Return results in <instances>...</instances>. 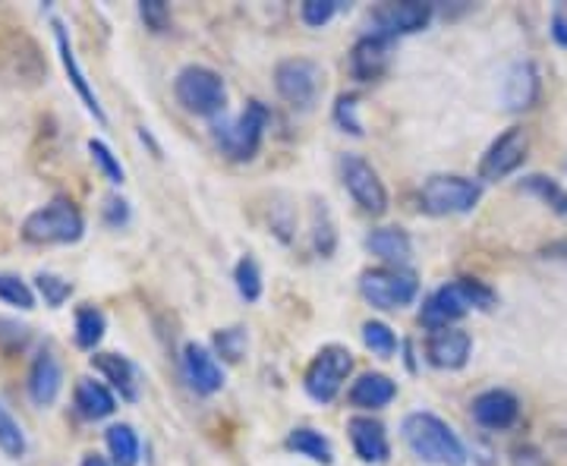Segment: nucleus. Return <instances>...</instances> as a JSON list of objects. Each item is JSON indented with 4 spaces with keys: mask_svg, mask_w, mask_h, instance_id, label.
Wrapping results in <instances>:
<instances>
[{
    "mask_svg": "<svg viewBox=\"0 0 567 466\" xmlns=\"http://www.w3.org/2000/svg\"><path fill=\"white\" fill-rule=\"evenodd\" d=\"M498 306V293L480 278H457L451 284L439 287L435 293L425 297L423 309H420V322L429 331H442V328H454L466 312H488Z\"/></svg>",
    "mask_w": 567,
    "mask_h": 466,
    "instance_id": "nucleus-1",
    "label": "nucleus"
},
{
    "mask_svg": "<svg viewBox=\"0 0 567 466\" xmlns=\"http://www.w3.org/2000/svg\"><path fill=\"white\" fill-rule=\"evenodd\" d=\"M404 445L413 451V457H420L423 464L432 466H466V445L461 435L447 426L442 416L435 413H410L401 423Z\"/></svg>",
    "mask_w": 567,
    "mask_h": 466,
    "instance_id": "nucleus-2",
    "label": "nucleus"
},
{
    "mask_svg": "<svg viewBox=\"0 0 567 466\" xmlns=\"http://www.w3.org/2000/svg\"><path fill=\"white\" fill-rule=\"evenodd\" d=\"M85 234V218L70 199H51L48 205L35 208L22 221V240L32 246H70L80 244Z\"/></svg>",
    "mask_w": 567,
    "mask_h": 466,
    "instance_id": "nucleus-3",
    "label": "nucleus"
},
{
    "mask_svg": "<svg viewBox=\"0 0 567 466\" xmlns=\"http://www.w3.org/2000/svg\"><path fill=\"white\" fill-rule=\"evenodd\" d=\"M483 199V183L461 174H435L420 186V208L432 218L470 215Z\"/></svg>",
    "mask_w": 567,
    "mask_h": 466,
    "instance_id": "nucleus-4",
    "label": "nucleus"
},
{
    "mask_svg": "<svg viewBox=\"0 0 567 466\" xmlns=\"http://www.w3.org/2000/svg\"><path fill=\"white\" fill-rule=\"evenodd\" d=\"M174 95L186 114L196 117H215L221 114L224 102H227V85H224L221 73H215L212 66L203 63H189L183 66L174 80Z\"/></svg>",
    "mask_w": 567,
    "mask_h": 466,
    "instance_id": "nucleus-5",
    "label": "nucleus"
},
{
    "mask_svg": "<svg viewBox=\"0 0 567 466\" xmlns=\"http://www.w3.org/2000/svg\"><path fill=\"white\" fill-rule=\"evenodd\" d=\"M268 121H271L268 107L262 102H249L234 121L215 126V143L221 145L230 162H252L262 145Z\"/></svg>",
    "mask_w": 567,
    "mask_h": 466,
    "instance_id": "nucleus-6",
    "label": "nucleus"
},
{
    "mask_svg": "<svg viewBox=\"0 0 567 466\" xmlns=\"http://www.w3.org/2000/svg\"><path fill=\"white\" fill-rule=\"evenodd\" d=\"M360 297L382 312H398L420 297V281L406 268H391V265L365 268L360 275Z\"/></svg>",
    "mask_w": 567,
    "mask_h": 466,
    "instance_id": "nucleus-7",
    "label": "nucleus"
},
{
    "mask_svg": "<svg viewBox=\"0 0 567 466\" xmlns=\"http://www.w3.org/2000/svg\"><path fill=\"white\" fill-rule=\"evenodd\" d=\"M353 372V353L341 344L322 346L306 369L303 387L316 404H331Z\"/></svg>",
    "mask_w": 567,
    "mask_h": 466,
    "instance_id": "nucleus-8",
    "label": "nucleus"
},
{
    "mask_svg": "<svg viewBox=\"0 0 567 466\" xmlns=\"http://www.w3.org/2000/svg\"><path fill=\"white\" fill-rule=\"evenodd\" d=\"M275 89L297 111H309L322 92V66L312 58H287L275 66Z\"/></svg>",
    "mask_w": 567,
    "mask_h": 466,
    "instance_id": "nucleus-9",
    "label": "nucleus"
},
{
    "mask_svg": "<svg viewBox=\"0 0 567 466\" xmlns=\"http://www.w3.org/2000/svg\"><path fill=\"white\" fill-rule=\"evenodd\" d=\"M341 180H344L350 199L363 208L365 215L382 218L388 211V189L379 170L360 155H344L341 158Z\"/></svg>",
    "mask_w": 567,
    "mask_h": 466,
    "instance_id": "nucleus-10",
    "label": "nucleus"
},
{
    "mask_svg": "<svg viewBox=\"0 0 567 466\" xmlns=\"http://www.w3.org/2000/svg\"><path fill=\"white\" fill-rule=\"evenodd\" d=\"M529 133L524 126H511L495 143L488 145L483 162H480V180L498 183L511 177L520 164L527 162Z\"/></svg>",
    "mask_w": 567,
    "mask_h": 466,
    "instance_id": "nucleus-11",
    "label": "nucleus"
},
{
    "mask_svg": "<svg viewBox=\"0 0 567 466\" xmlns=\"http://www.w3.org/2000/svg\"><path fill=\"white\" fill-rule=\"evenodd\" d=\"M54 41H58V54H61L63 73H66V80L73 85V92L80 95V102L85 104V111L104 126V123H107V114H104L102 102H99L92 82H89L85 70H82L80 58H76V51H73V41H70V32H66V25H63L61 20H54Z\"/></svg>",
    "mask_w": 567,
    "mask_h": 466,
    "instance_id": "nucleus-12",
    "label": "nucleus"
},
{
    "mask_svg": "<svg viewBox=\"0 0 567 466\" xmlns=\"http://www.w3.org/2000/svg\"><path fill=\"white\" fill-rule=\"evenodd\" d=\"M432 13H435L432 3H385L372 13V25H375V35L398 39V35L423 32Z\"/></svg>",
    "mask_w": 567,
    "mask_h": 466,
    "instance_id": "nucleus-13",
    "label": "nucleus"
},
{
    "mask_svg": "<svg viewBox=\"0 0 567 466\" xmlns=\"http://www.w3.org/2000/svg\"><path fill=\"white\" fill-rule=\"evenodd\" d=\"M473 353V338L466 334L464 328H442L432 331L425 341V363L442 369V372H457L470 363Z\"/></svg>",
    "mask_w": 567,
    "mask_h": 466,
    "instance_id": "nucleus-14",
    "label": "nucleus"
},
{
    "mask_svg": "<svg viewBox=\"0 0 567 466\" xmlns=\"http://www.w3.org/2000/svg\"><path fill=\"white\" fill-rule=\"evenodd\" d=\"M183 372H186V382L196 394L212 397L224 387V369L215 360V353L203 344H186L183 346Z\"/></svg>",
    "mask_w": 567,
    "mask_h": 466,
    "instance_id": "nucleus-15",
    "label": "nucleus"
},
{
    "mask_svg": "<svg viewBox=\"0 0 567 466\" xmlns=\"http://www.w3.org/2000/svg\"><path fill=\"white\" fill-rule=\"evenodd\" d=\"M473 420H476V426L492 428V432H505L517 423V416H520V401L505 391V387H488L483 391L476 401H473Z\"/></svg>",
    "mask_w": 567,
    "mask_h": 466,
    "instance_id": "nucleus-16",
    "label": "nucleus"
},
{
    "mask_svg": "<svg viewBox=\"0 0 567 466\" xmlns=\"http://www.w3.org/2000/svg\"><path fill=\"white\" fill-rule=\"evenodd\" d=\"M347 435H350L353 454L363 464H388L391 442H388V432L379 420H372V416H353V420H347Z\"/></svg>",
    "mask_w": 567,
    "mask_h": 466,
    "instance_id": "nucleus-17",
    "label": "nucleus"
},
{
    "mask_svg": "<svg viewBox=\"0 0 567 466\" xmlns=\"http://www.w3.org/2000/svg\"><path fill=\"white\" fill-rule=\"evenodd\" d=\"M388 66H391V39L369 32V35H363L353 44V51H350V73H353V80H379V76H385Z\"/></svg>",
    "mask_w": 567,
    "mask_h": 466,
    "instance_id": "nucleus-18",
    "label": "nucleus"
},
{
    "mask_svg": "<svg viewBox=\"0 0 567 466\" xmlns=\"http://www.w3.org/2000/svg\"><path fill=\"white\" fill-rule=\"evenodd\" d=\"M539 70L533 61H517L505 73L502 82V102L507 111H529L533 104L539 102Z\"/></svg>",
    "mask_w": 567,
    "mask_h": 466,
    "instance_id": "nucleus-19",
    "label": "nucleus"
},
{
    "mask_svg": "<svg viewBox=\"0 0 567 466\" xmlns=\"http://www.w3.org/2000/svg\"><path fill=\"white\" fill-rule=\"evenodd\" d=\"M29 397H32V404L35 406H51L58 397H61V387H63V369L61 360L51 353V350H44L35 356V363L29 369Z\"/></svg>",
    "mask_w": 567,
    "mask_h": 466,
    "instance_id": "nucleus-20",
    "label": "nucleus"
},
{
    "mask_svg": "<svg viewBox=\"0 0 567 466\" xmlns=\"http://www.w3.org/2000/svg\"><path fill=\"white\" fill-rule=\"evenodd\" d=\"M92 369L102 372L104 382L114 387L123 401L133 404L140 397V372H136L133 360H126L121 353H95L92 356Z\"/></svg>",
    "mask_w": 567,
    "mask_h": 466,
    "instance_id": "nucleus-21",
    "label": "nucleus"
},
{
    "mask_svg": "<svg viewBox=\"0 0 567 466\" xmlns=\"http://www.w3.org/2000/svg\"><path fill=\"white\" fill-rule=\"evenodd\" d=\"M365 249L391 268H406L413 259V240L404 227H375L365 237Z\"/></svg>",
    "mask_w": 567,
    "mask_h": 466,
    "instance_id": "nucleus-22",
    "label": "nucleus"
},
{
    "mask_svg": "<svg viewBox=\"0 0 567 466\" xmlns=\"http://www.w3.org/2000/svg\"><path fill=\"white\" fill-rule=\"evenodd\" d=\"M394 397H398V382L382 375V372H365L347 391V401L357 410H382Z\"/></svg>",
    "mask_w": 567,
    "mask_h": 466,
    "instance_id": "nucleus-23",
    "label": "nucleus"
},
{
    "mask_svg": "<svg viewBox=\"0 0 567 466\" xmlns=\"http://www.w3.org/2000/svg\"><path fill=\"white\" fill-rule=\"evenodd\" d=\"M73 404H76V413L89 423H99V420H107L114 416L117 410V397L114 391L104 385V382H95V379H80L76 382V391H73Z\"/></svg>",
    "mask_w": 567,
    "mask_h": 466,
    "instance_id": "nucleus-24",
    "label": "nucleus"
},
{
    "mask_svg": "<svg viewBox=\"0 0 567 466\" xmlns=\"http://www.w3.org/2000/svg\"><path fill=\"white\" fill-rule=\"evenodd\" d=\"M287 451H293V454H300V457H309L312 464H322V466H331L334 464V447L331 442L324 438L322 432H316V428L309 426H300L293 428L290 435H287Z\"/></svg>",
    "mask_w": 567,
    "mask_h": 466,
    "instance_id": "nucleus-25",
    "label": "nucleus"
},
{
    "mask_svg": "<svg viewBox=\"0 0 567 466\" xmlns=\"http://www.w3.org/2000/svg\"><path fill=\"white\" fill-rule=\"evenodd\" d=\"M104 445L114 466H136L140 464V435L136 428L126 426V423H114V426L104 432Z\"/></svg>",
    "mask_w": 567,
    "mask_h": 466,
    "instance_id": "nucleus-26",
    "label": "nucleus"
},
{
    "mask_svg": "<svg viewBox=\"0 0 567 466\" xmlns=\"http://www.w3.org/2000/svg\"><path fill=\"white\" fill-rule=\"evenodd\" d=\"M517 189L527 193V196H536V199L543 205H548L555 215L567 218V189L558 180H551L546 174H529V177H524V180L517 183Z\"/></svg>",
    "mask_w": 567,
    "mask_h": 466,
    "instance_id": "nucleus-27",
    "label": "nucleus"
},
{
    "mask_svg": "<svg viewBox=\"0 0 567 466\" xmlns=\"http://www.w3.org/2000/svg\"><path fill=\"white\" fill-rule=\"evenodd\" d=\"M104 331H107V319L99 306H80L76 309V319H73V338L80 350H95L102 344Z\"/></svg>",
    "mask_w": 567,
    "mask_h": 466,
    "instance_id": "nucleus-28",
    "label": "nucleus"
},
{
    "mask_svg": "<svg viewBox=\"0 0 567 466\" xmlns=\"http://www.w3.org/2000/svg\"><path fill=\"white\" fill-rule=\"evenodd\" d=\"M0 451H3V457H10V460H22L25 451H29L25 432H22V426L17 423V416H13L3 404H0Z\"/></svg>",
    "mask_w": 567,
    "mask_h": 466,
    "instance_id": "nucleus-29",
    "label": "nucleus"
},
{
    "mask_svg": "<svg viewBox=\"0 0 567 466\" xmlns=\"http://www.w3.org/2000/svg\"><path fill=\"white\" fill-rule=\"evenodd\" d=\"M234 284H237V293L244 297L246 303H259L262 300V268L252 256H244L237 268H234Z\"/></svg>",
    "mask_w": 567,
    "mask_h": 466,
    "instance_id": "nucleus-30",
    "label": "nucleus"
},
{
    "mask_svg": "<svg viewBox=\"0 0 567 466\" xmlns=\"http://www.w3.org/2000/svg\"><path fill=\"white\" fill-rule=\"evenodd\" d=\"M0 303L29 312V309H35V290L25 284L20 275L0 271Z\"/></svg>",
    "mask_w": 567,
    "mask_h": 466,
    "instance_id": "nucleus-31",
    "label": "nucleus"
},
{
    "mask_svg": "<svg viewBox=\"0 0 567 466\" xmlns=\"http://www.w3.org/2000/svg\"><path fill=\"white\" fill-rule=\"evenodd\" d=\"M331 117L334 123L350 133V136H363V121H360V95H353V92H344V95H338V102H334V111H331Z\"/></svg>",
    "mask_w": 567,
    "mask_h": 466,
    "instance_id": "nucleus-32",
    "label": "nucleus"
},
{
    "mask_svg": "<svg viewBox=\"0 0 567 466\" xmlns=\"http://www.w3.org/2000/svg\"><path fill=\"white\" fill-rule=\"evenodd\" d=\"M363 344L365 350H372L375 356H394L398 353V334L391 331V324L385 322H365L363 324Z\"/></svg>",
    "mask_w": 567,
    "mask_h": 466,
    "instance_id": "nucleus-33",
    "label": "nucleus"
},
{
    "mask_svg": "<svg viewBox=\"0 0 567 466\" xmlns=\"http://www.w3.org/2000/svg\"><path fill=\"white\" fill-rule=\"evenodd\" d=\"M35 290H39V297L51 309H61L73 297V281H66L61 275H51V271H41L39 278H35Z\"/></svg>",
    "mask_w": 567,
    "mask_h": 466,
    "instance_id": "nucleus-34",
    "label": "nucleus"
},
{
    "mask_svg": "<svg viewBox=\"0 0 567 466\" xmlns=\"http://www.w3.org/2000/svg\"><path fill=\"white\" fill-rule=\"evenodd\" d=\"M89 155H92V162L102 167V174L107 177V180L114 183V186H123V180H126V170H123L121 158L111 152V145L102 143V139H92V143H89Z\"/></svg>",
    "mask_w": 567,
    "mask_h": 466,
    "instance_id": "nucleus-35",
    "label": "nucleus"
},
{
    "mask_svg": "<svg viewBox=\"0 0 567 466\" xmlns=\"http://www.w3.org/2000/svg\"><path fill=\"white\" fill-rule=\"evenodd\" d=\"M215 350L221 353L227 363H240L246 353V331L244 328H224L215 334Z\"/></svg>",
    "mask_w": 567,
    "mask_h": 466,
    "instance_id": "nucleus-36",
    "label": "nucleus"
},
{
    "mask_svg": "<svg viewBox=\"0 0 567 466\" xmlns=\"http://www.w3.org/2000/svg\"><path fill=\"white\" fill-rule=\"evenodd\" d=\"M338 0H306L303 7H300V20L309 25V29H322L328 22L334 20V13H338Z\"/></svg>",
    "mask_w": 567,
    "mask_h": 466,
    "instance_id": "nucleus-37",
    "label": "nucleus"
},
{
    "mask_svg": "<svg viewBox=\"0 0 567 466\" xmlns=\"http://www.w3.org/2000/svg\"><path fill=\"white\" fill-rule=\"evenodd\" d=\"M140 20L145 22L148 32H167L171 29V7L164 0H142L140 3Z\"/></svg>",
    "mask_w": 567,
    "mask_h": 466,
    "instance_id": "nucleus-38",
    "label": "nucleus"
},
{
    "mask_svg": "<svg viewBox=\"0 0 567 466\" xmlns=\"http://www.w3.org/2000/svg\"><path fill=\"white\" fill-rule=\"evenodd\" d=\"M312 240H316V252L319 256H331L334 246H338V234H334V224L328 218V211H316V230H312Z\"/></svg>",
    "mask_w": 567,
    "mask_h": 466,
    "instance_id": "nucleus-39",
    "label": "nucleus"
},
{
    "mask_svg": "<svg viewBox=\"0 0 567 466\" xmlns=\"http://www.w3.org/2000/svg\"><path fill=\"white\" fill-rule=\"evenodd\" d=\"M0 344L7 350H22L29 344V328L13 319H0Z\"/></svg>",
    "mask_w": 567,
    "mask_h": 466,
    "instance_id": "nucleus-40",
    "label": "nucleus"
},
{
    "mask_svg": "<svg viewBox=\"0 0 567 466\" xmlns=\"http://www.w3.org/2000/svg\"><path fill=\"white\" fill-rule=\"evenodd\" d=\"M102 215L111 227H126V224H130V203H126L123 196H107V199H104Z\"/></svg>",
    "mask_w": 567,
    "mask_h": 466,
    "instance_id": "nucleus-41",
    "label": "nucleus"
},
{
    "mask_svg": "<svg viewBox=\"0 0 567 466\" xmlns=\"http://www.w3.org/2000/svg\"><path fill=\"white\" fill-rule=\"evenodd\" d=\"M511 464L514 466H546V457L543 451L533 445H517L511 451Z\"/></svg>",
    "mask_w": 567,
    "mask_h": 466,
    "instance_id": "nucleus-42",
    "label": "nucleus"
},
{
    "mask_svg": "<svg viewBox=\"0 0 567 466\" xmlns=\"http://www.w3.org/2000/svg\"><path fill=\"white\" fill-rule=\"evenodd\" d=\"M548 32H551V39L558 48H567V13L565 10H555V17L548 22Z\"/></svg>",
    "mask_w": 567,
    "mask_h": 466,
    "instance_id": "nucleus-43",
    "label": "nucleus"
},
{
    "mask_svg": "<svg viewBox=\"0 0 567 466\" xmlns=\"http://www.w3.org/2000/svg\"><path fill=\"white\" fill-rule=\"evenodd\" d=\"M543 259H548V262L567 265V240H555V244L543 246Z\"/></svg>",
    "mask_w": 567,
    "mask_h": 466,
    "instance_id": "nucleus-44",
    "label": "nucleus"
},
{
    "mask_svg": "<svg viewBox=\"0 0 567 466\" xmlns=\"http://www.w3.org/2000/svg\"><path fill=\"white\" fill-rule=\"evenodd\" d=\"M80 466H111V464H107L104 457H99V454H85Z\"/></svg>",
    "mask_w": 567,
    "mask_h": 466,
    "instance_id": "nucleus-45",
    "label": "nucleus"
}]
</instances>
